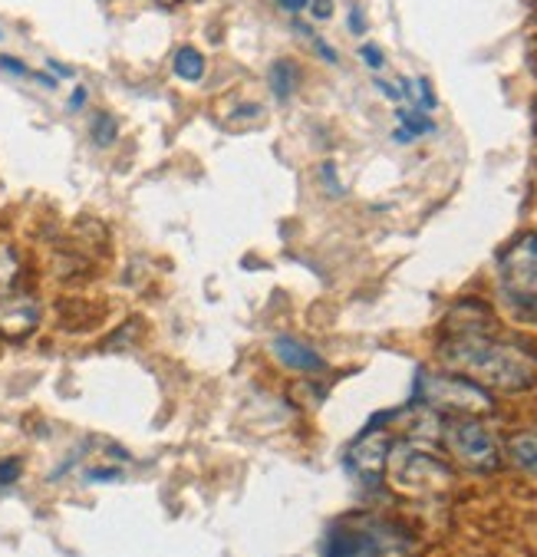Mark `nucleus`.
Segmentation results:
<instances>
[{
	"label": "nucleus",
	"instance_id": "6",
	"mask_svg": "<svg viewBox=\"0 0 537 557\" xmlns=\"http://www.w3.org/2000/svg\"><path fill=\"white\" fill-rule=\"evenodd\" d=\"M501 277L504 287L517 297H537V232L521 235L501 255Z\"/></svg>",
	"mask_w": 537,
	"mask_h": 557
},
{
	"label": "nucleus",
	"instance_id": "15",
	"mask_svg": "<svg viewBox=\"0 0 537 557\" xmlns=\"http://www.w3.org/2000/svg\"><path fill=\"white\" fill-rule=\"evenodd\" d=\"M89 136H92V143H96L99 149H105V146H113V143H116L120 126H116V120H113L110 113H96L92 123H89Z\"/></svg>",
	"mask_w": 537,
	"mask_h": 557
},
{
	"label": "nucleus",
	"instance_id": "19",
	"mask_svg": "<svg viewBox=\"0 0 537 557\" xmlns=\"http://www.w3.org/2000/svg\"><path fill=\"white\" fill-rule=\"evenodd\" d=\"M310 17L313 21H330L334 17V0H310Z\"/></svg>",
	"mask_w": 537,
	"mask_h": 557
},
{
	"label": "nucleus",
	"instance_id": "7",
	"mask_svg": "<svg viewBox=\"0 0 537 557\" xmlns=\"http://www.w3.org/2000/svg\"><path fill=\"white\" fill-rule=\"evenodd\" d=\"M389 453H392V438L386 432H366L360 435L350 453H347V466L353 475H360L363 482L376 485L383 475H386V466H389Z\"/></svg>",
	"mask_w": 537,
	"mask_h": 557
},
{
	"label": "nucleus",
	"instance_id": "28",
	"mask_svg": "<svg viewBox=\"0 0 537 557\" xmlns=\"http://www.w3.org/2000/svg\"><path fill=\"white\" fill-rule=\"evenodd\" d=\"M0 37H4V34H0Z\"/></svg>",
	"mask_w": 537,
	"mask_h": 557
},
{
	"label": "nucleus",
	"instance_id": "18",
	"mask_svg": "<svg viewBox=\"0 0 537 557\" xmlns=\"http://www.w3.org/2000/svg\"><path fill=\"white\" fill-rule=\"evenodd\" d=\"M0 66H4V70H8L11 76H24V79H27V76H34V70H30V66H27L24 60H17V57H8V53L0 57Z\"/></svg>",
	"mask_w": 537,
	"mask_h": 557
},
{
	"label": "nucleus",
	"instance_id": "4",
	"mask_svg": "<svg viewBox=\"0 0 537 557\" xmlns=\"http://www.w3.org/2000/svg\"><path fill=\"white\" fill-rule=\"evenodd\" d=\"M419 399L433 412H446L449 419H482L495 409V396L485 386H478L459 373L422 376Z\"/></svg>",
	"mask_w": 537,
	"mask_h": 557
},
{
	"label": "nucleus",
	"instance_id": "9",
	"mask_svg": "<svg viewBox=\"0 0 537 557\" xmlns=\"http://www.w3.org/2000/svg\"><path fill=\"white\" fill-rule=\"evenodd\" d=\"M271 354L277 357L280 367L297 370V373H324V370H327L324 357H320L313 347H307L303 341L287 337V333H280V337L271 341Z\"/></svg>",
	"mask_w": 537,
	"mask_h": 557
},
{
	"label": "nucleus",
	"instance_id": "21",
	"mask_svg": "<svg viewBox=\"0 0 537 557\" xmlns=\"http://www.w3.org/2000/svg\"><path fill=\"white\" fill-rule=\"evenodd\" d=\"M376 89L389 99V102H402V86H392L386 79H376Z\"/></svg>",
	"mask_w": 537,
	"mask_h": 557
},
{
	"label": "nucleus",
	"instance_id": "14",
	"mask_svg": "<svg viewBox=\"0 0 537 557\" xmlns=\"http://www.w3.org/2000/svg\"><path fill=\"white\" fill-rule=\"evenodd\" d=\"M399 126H402V133L409 136V139H415V136H428V133H436V123H433V116L428 113H422V109H399Z\"/></svg>",
	"mask_w": 537,
	"mask_h": 557
},
{
	"label": "nucleus",
	"instance_id": "2",
	"mask_svg": "<svg viewBox=\"0 0 537 557\" xmlns=\"http://www.w3.org/2000/svg\"><path fill=\"white\" fill-rule=\"evenodd\" d=\"M415 537L376 518H344L330 528L324 557H412Z\"/></svg>",
	"mask_w": 537,
	"mask_h": 557
},
{
	"label": "nucleus",
	"instance_id": "10",
	"mask_svg": "<svg viewBox=\"0 0 537 557\" xmlns=\"http://www.w3.org/2000/svg\"><path fill=\"white\" fill-rule=\"evenodd\" d=\"M508 459L524 472L537 479V432H517L508 438Z\"/></svg>",
	"mask_w": 537,
	"mask_h": 557
},
{
	"label": "nucleus",
	"instance_id": "24",
	"mask_svg": "<svg viewBox=\"0 0 537 557\" xmlns=\"http://www.w3.org/2000/svg\"><path fill=\"white\" fill-rule=\"evenodd\" d=\"M277 4H280L287 14H300V11H307V8H310V0H277Z\"/></svg>",
	"mask_w": 537,
	"mask_h": 557
},
{
	"label": "nucleus",
	"instance_id": "27",
	"mask_svg": "<svg viewBox=\"0 0 537 557\" xmlns=\"http://www.w3.org/2000/svg\"><path fill=\"white\" fill-rule=\"evenodd\" d=\"M155 4H159V8H175L178 0H155Z\"/></svg>",
	"mask_w": 537,
	"mask_h": 557
},
{
	"label": "nucleus",
	"instance_id": "17",
	"mask_svg": "<svg viewBox=\"0 0 537 557\" xmlns=\"http://www.w3.org/2000/svg\"><path fill=\"white\" fill-rule=\"evenodd\" d=\"M360 60H363L370 70H383V66H386V57H383V50H379L376 44H363V47H360Z\"/></svg>",
	"mask_w": 537,
	"mask_h": 557
},
{
	"label": "nucleus",
	"instance_id": "23",
	"mask_svg": "<svg viewBox=\"0 0 537 557\" xmlns=\"http://www.w3.org/2000/svg\"><path fill=\"white\" fill-rule=\"evenodd\" d=\"M313 50H316L320 57H324L327 63H337V60H340V57H337V50H330V47H327V40H320V37L313 40Z\"/></svg>",
	"mask_w": 537,
	"mask_h": 557
},
{
	"label": "nucleus",
	"instance_id": "3",
	"mask_svg": "<svg viewBox=\"0 0 537 557\" xmlns=\"http://www.w3.org/2000/svg\"><path fill=\"white\" fill-rule=\"evenodd\" d=\"M386 472L405 495H442L455 482L452 466L436 453L419 449V445H392Z\"/></svg>",
	"mask_w": 537,
	"mask_h": 557
},
{
	"label": "nucleus",
	"instance_id": "25",
	"mask_svg": "<svg viewBox=\"0 0 537 557\" xmlns=\"http://www.w3.org/2000/svg\"><path fill=\"white\" fill-rule=\"evenodd\" d=\"M86 99H89L86 86H76V89H73V99H70V109H73V113H76V109H83V106H86Z\"/></svg>",
	"mask_w": 537,
	"mask_h": 557
},
{
	"label": "nucleus",
	"instance_id": "11",
	"mask_svg": "<svg viewBox=\"0 0 537 557\" xmlns=\"http://www.w3.org/2000/svg\"><path fill=\"white\" fill-rule=\"evenodd\" d=\"M204 70H208V60L198 47L185 44L172 53V73L185 83H201L204 79Z\"/></svg>",
	"mask_w": 537,
	"mask_h": 557
},
{
	"label": "nucleus",
	"instance_id": "8",
	"mask_svg": "<svg viewBox=\"0 0 537 557\" xmlns=\"http://www.w3.org/2000/svg\"><path fill=\"white\" fill-rule=\"evenodd\" d=\"M40 300L27 290H14L0 297V337L4 341H27L40 326Z\"/></svg>",
	"mask_w": 537,
	"mask_h": 557
},
{
	"label": "nucleus",
	"instance_id": "16",
	"mask_svg": "<svg viewBox=\"0 0 537 557\" xmlns=\"http://www.w3.org/2000/svg\"><path fill=\"white\" fill-rule=\"evenodd\" d=\"M24 472V462L21 459H4L0 462V485H14Z\"/></svg>",
	"mask_w": 537,
	"mask_h": 557
},
{
	"label": "nucleus",
	"instance_id": "12",
	"mask_svg": "<svg viewBox=\"0 0 537 557\" xmlns=\"http://www.w3.org/2000/svg\"><path fill=\"white\" fill-rule=\"evenodd\" d=\"M297 83H300V70H297L294 60H277V63L271 66V73H267V86H271V92H274L280 102H287V99L294 96Z\"/></svg>",
	"mask_w": 537,
	"mask_h": 557
},
{
	"label": "nucleus",
	"instance_id": "26",
	"mask_svg": "<svg viewBox=\"0 0 537 557\" xmlns=\"http://www.w3.org/2000/svg\"><path fill=\"white\" fill-rule=\"evenodd\" d=\"M50 70H53L57 76H63V79H73V76H76L70 66H63V63H57V60H50Z\"/></svg>",
	"mask_w": 537,
	"mask_h": 557
},
{
	"label": "nucleus",
	"instance_id": "1",
	"mask_svg": "<svg viewBox=\"0 0 537 557\" xmlns=\"http://www.w3.org/2000/svg\"><path fill=\"white\" fill-rule=\"evenodd\" d=\"M449 373H459L488 393H524L537 383V363L514 344L495 341L488 333H449L439 347Z\"/></svg>",
	"mask_w": 537,
	"mask_h": 557
},
{
	"label": "nucleus",
	"instance_id": "20",
	"mask_svg": "<svg viewBox=\"0 0 537 557\" xmlns=\"http://www.w3.org/2000/svg\"><path fill=\"white\" fill-rule=\"evenodd\" d=\"M120 475H123L120 469H92V472H86V482H113Z\"/></svg>",
	"mask_w": 537,
	"mask_h": 557
},
{
	"label": "nucleus",
	"instance_id": "5",
	"mask_svg": "<svg viewBox=\"0 0 537 557\" xmlns=\"http://www.w3.org/2000/svg\"><path fill=\"white\" fill-rule=\"evenodd\" d=\"M442 438L449 445V453L455 456L459 466L469 472H495L501 466V449L498 438L482 419H449L442 425Z\"/></svg>",
	"mask_w": 537,
	"mask_h": 557
},
{
	"label": "nucleus",
	"instance_id": "22",
	"mask_svg": "<svg viewBox=\"0 0 537 557\" xmlns=\"http://www.w3.org/2000/svg\"><path fill=\"white\" fill-rule=\"evenodd\" d=\"M350 34H357V37L366 34V21H363V11H360V8L350 11Z\"/></svg>",
	"mask_w": 537,
	"mask_h": 557
},
{
	"label": "nucleus",
	"instance_id": "13",
	"mask_svg": "<svg viewBox=\"0 0 537 557\" xmlns=\"http://www.w3.org/2000/svg\"><path fill=\"white\" fill-rule=\"evenodd\" d=\"M21 271H24L21 251H17L14 245H0V297L17 290Z\"/></svg>",
	"mask_w": 537,
	"mask_h": 557
}]
</instances>
